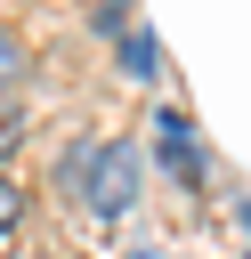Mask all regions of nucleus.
I'll list each match as a JSON object with an SVG mask.
<instances>
[{"label": "nucleus", "mask_w": 251, "mask_h": 259, "mask_svg": "<svg viewBox=\"0 0 251 259\" xmlns=\"http://www.w3.org/2000/svg\"><path fill=\"white\" fill-rule=\"evenodd\" d=\"M138 146L130 138H97V146H81V178H73V202L81 210H97V219H121V210H138Z\"/></svg>", "instance_id": "nucleus-1"}, {"label": "nucleus", "mask_w": 251, "mask_h": 259, "mask_svg": "<svg viewBox=\"0 0 251 259\" xmlns=\"http://www.w3.org/2000/svg\"><path fill=\"white\" fill-rule=\"evenodd\" d=\"M154 154L170 162V178H202V146H194V121L186 113H154Z\"/></svg>", "instance_id": "nucleus-2"}, {"label": "nucleus", "mask_w": 251, "mask_h": 259, "mask_svg": "<svg viewBox=\"0 0 251 259\" xmlns=\"http://www.w3.org/2000/svg\"><path fill=\"white\" fill-rule=\"evenodd\" d=\"M154 65H162L154 32H146V24H130V32H121V73H130V81H154Z\"/></svg>", "instance_id": "nucleus-3"}, {"label": "nucleus", "mask_w": 251, "mask_h": 259, "mask_svg": "<svg viewBox=\"0 0 251 259\" xmlns=\"http://www.w3.org/2000/svg\"><path fill=\"white\" fill-rule=\"evenodd\" d=\"M89 24H97V32H105V40H121V32H130V8H97V16H89Z\"/></svg>", "instance_id": "nucleus-4"}, {"label": "nucleus", "mask_w": 251, "mask_h": 259, "mask_svg": "<svg viewBox=\"0 0 251 259\" xmlns=\"http://www.w3.org/2000/svg\"><path fill=\"white\" fill-rule=\"evenodd\" d=\"M16 210H24V194H16L8 178H0V227H16Z\"/></svg>", "instance_id": "nucleus-5"}, {"label": "nucleus", "mask_w": 251, "mask_h": 259, "mask_svg": "<svg viewBox=\"0 0 251 259\" xmlns=\"http://www.w3.org/2000/svg\"><path fill=\"white\" fill-rule=\"evenodd\" d=\"M16 65H24V49H16V40H8V32H0V81H8V73H16Z\"/></svg>", "instance_id": "nucleus-6"}, {"label": "nucleus", "mask_w": 251, "mask_h": 259, "mask_svg": "<svg viewBox=\"0 0 251 259\" xmlns=\"http://www.w3.org/2000/svg\"><path fill=\"white\" fill-rule=\"evenodd\" d=\"M243 227H251V202H243Z\"/></svg>", "instance_id": "nucleus-7"}, {"label": "nucleus", "mask_w": 251, "mask_h": 259, "mask_svg": "<svg viewBox=\"0 0 251 259\" xmlns=\"http://www.w3.org/2000/svg\"><path fill=\"white\" fill-rule=\"evenodd\" d=\"M243 259H251V251H243Z\"/></svg>", "instance_id": "nucleus-8"}]
</instances>
